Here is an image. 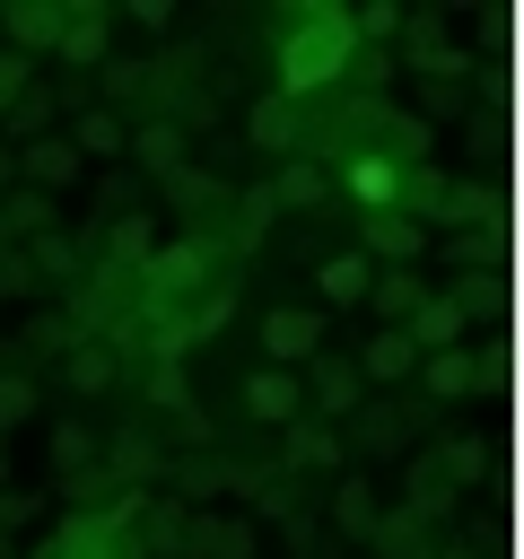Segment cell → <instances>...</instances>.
Listing matches in <instances>:
<instances>
[{"instance_id":"obj_1","label":"cell","mask_w":524,"mask_h":559,"mask_svg":"<svg viewBox=\"0 0 524 559\" xmlns=\"http://www.w3.org/2000/svg\"><path fill=\"white\" fill-rule=\"evenodd\" d=\"M349 61H358V35H349V9H332V0H314V9H297V17L279 26V87H271V96H288V105H306V96H323V87H341V79H349Z\"/></svg>"},{"instance_id":"obj_2","label":"cell","mask_w":524,"mask_h":559,"mask_svg":"<svg viewBox=\"0 0 524 559\" xmlns=\"http://www.w3.org/2000/svg\"><path fill=\"white\" fill-rule=\"evenodd\" d=\"M410 411L393 402V393H367L358 411H349V437H341V454H367V463H384V454H410Z\"/></svg>"},{"instance_id":"obj_3","label":"cell","mask_w":524,"mask_h":559,"mask_svg":"<svg viewBox=\"0 0 524 559\" xmlns=\"http://www.w3.org/2000/svg\"><path fill=\"white\" fill-rule=\"evenodd\" d=\"M419 245H428V227H419L410 210H367V218H358V253H367V271H410Z\"/></svg>"},{"instance_id":"obj_4","label":"cell","mask_w":524,"mask_h":559,"mask_svg":"<svg viewBox=\"0 0 524 559\" xmlns=\"http://www.w3.org/2000/svg\"><path fill=\"white\" fill-rule=\"evenodd\" d=\"M402 332H410V349H419V358H428V349H463V341H480L472 288H454V297H419V314H410Z\"/></svg>"},{"instance_id":"obj_5","label":"cell","mask_w":524,"mask_h":559,"mask_svg":"<svg viewBox=\"0 0 524 559\" xmlns=\"http://www.w3.org/2000/svg\"><path fill=\"white\" fill-rule=\"evenodd\" d=\"M262 358L288 367V376H297L306 358H323V314H314V306H271V314H262Z\"/></svg>"},{"instance_id":"obj_6","label":"cell","mask_w":524,"mask_h":559,"mask_svg":"<svg viewBox=\"0 0 524 559\" xmlns=\"http://www.w3.org/2000/svg\"><path fill=\"white\" fill-rule=\"evenodd\" d=\"M61 17H70V0H17V9H0V52H17V61H35V52H61Z\"/></svg>"},{"instance_id":"obj_7","label":"cell","mask_w":524,"mask_h":559,"mask_svg":"<svg viewBox=\"0 0 524 559\" xmlns=\"http://www.w3.org/2000/svg\"><path fill=\"white\" fill-rule=\"evenodd\" d=\"M122 157H131V175L166 183L175 166H192V140H183V122H140V131H122Z\"/></svg>"},{"instance_id":"obj_8","label":"cell","mask_w":524,"mask_h":559,"mask_svg":"<svg viewBox=\"0 0 524 559\" xmlns=\"http://www.w3.org/2000/svg\"><path fill=\"white\" fill-rule=\"evenodd\" d=\"M323 507H332V542H376V524H384V498L367 472H341Z\"/></svg>"},{"instance_id":"obj_9","label":"cell","mask_w":524,"mask_h":559,"mask_svg":"<svg viewBox=\"0 0 524 559\" xmlns=\"http://www.w3.org/2000/svg\"><path fill=\"white\" fill-rule=\"evenodd\" d=\"M402 61H419L428 79L454 70V61H463V52H454V17H445V9H402Z\"/></svg>"},{"instance_id":"obj_10","label":"cell","mask_w":524,"mask_h":559,"mask_svg":"<svg viewBox=\"0 0 524 559\" xmlns=\"http://www.w3.org/2000/svg\"><path fill=\"white\" fill-rule=\"evenodd\" d=\"M245 140L271 148V157H297V148H306V105H288V96H253V105H245Z\"/></svg>"},{"instance_id":"obj_11","label":"cell","mask_w":524,"mask_h":559,"mask_svg":"<svg viewBox=\"0 0 524 559\" xmlns=\"http://www.w3.org/2000/svg\"><path fill=\"white\" fill-rule=\"evenodd\" d=\"M9 166H17V183H35V192H61V183H79L87 166H79V148L61 140V131H44V140H26V148H9Z\"/></svg>"},{"instance_id":"obj_12","label":"cell","mask_w":524,"mask_h":559,"mask_svg":"<svg viewBox=\"0 0 524 559\" xmlns=\"http://www.w3.org/2000/svg\"><path fill=\"white\" fill-rule=\"evenodd\" d=\"M105 52H114V9H96V0H70V17H61V61H79V70H105Z\"/></svg>"},{"instance_id":"obj_13","label":"cell","mask_w":524,"mask_h":559,"mask_svg":"<svg viewBox=\"0 0 524 559\" xmlns=\"http://www.w3.org/2000/svg\"><path fill=\"white\" fill-rule=\"evenodd\" d=\"M297 393H314V419H349V411L367 402V384H358L349 358H306V384H297Z\"/></svg>"},{"instance_id":"obj_14","label":"cell","mask_w":524,"mask_h":559,"mask_svg":"<svg viewBox=\"0 0 524 559\" xmlns=\"http://www.w3.org/2000/svg\"><path fill=\"white\" fill-rule=\"evenodd\" d=\"M245 419H262V428H288V419H306V393H297V376H288V367H253V376H245Z\"/></svg>"},{"instance_id":"obj_15","label":"cell","mask_w":524,"mask_h":559,"mask_svg":"<svg viewBox=\"0 0 524 559\" xmlns=\"http://www.w3.org/2000/svg\"><path fill=\"white\" fill-rule=\"evenodd\" d=\"M349 367H358V384H410V376H419V349H410V332H384V323H376Z\"/></svg>"},{"instance_id":"obj_16","label":"cell","mask_w":524,"mask_h":559,"mask_svg":"<svg viewBox=\"0 0 524 559\" xmlns=\"http://www.w3.org/2000/svg\"><path fill=\"white\" fill-rule=\"evenodd\" d=\"M349 454H341V437L323 428V419H288V437H279V472L297 480V472H341Z\"/></svg>"},{"instance_id":"obj_17","label":"cell","mask_w":524,"mask_h":559,"mask_svg":"<svg viewBox=\"0 0 524 559\" xmlns=\"http://www.w3.org/2000/svg\"><path fill=\"white\" fill-rule=\"evenodd\" d=\"M419 384L445 393V402H472V393H480V341H463V349H428V358H419Z\"/></svg>"},{"instance_id":"obj_18","label":"cell","mask_w":524,"mask_h":559,"mask_svg":"<svg viewBox=\"0 0 524 559\" xmlns=\"http://www.w3.org/2000/svg\"><path fill=\"white\" fill-rule=\"evenodd\" d=\"M349 201H358V210H402V166H393L384 148H358V157H349Z\"/></svg>"},{"instance_id":"obj_19","label":"cell","mask_w":524,"mask_h":559,"mask_svg":"<svg viewBox=\"0 0 524 559\" xmlns=\"http://www.w3.org/2000/svg\"><path fill=\"white\" fill-rule=\"evenodd\" d=\"M148 402H157V411H175V419H183V437H210V419H201V402H192L183 358H157V367H148Z\"/></svg>"},{"instance_id":"obj_20","label":"cell","mask_w":524,"mask_h":559,"mask_svg":"<svg viewBox=\"0 0 524 559\" xmlns=\"http://www.w3.org/2000/svg\"><path fill=\"white\" fill-rule=\"evenodd\" d=\"M271 201H279V210H323V201H332V175H323V157H288V166L271 175Z\"/></svg>"},{"instance_id":"obj_21","label":"cell","mask_w":524,"mask_h":559,"mask_svg":"<svg viewBox=\"0 0 524 559\" xmlns=\"http://www.w3.org/2000/svg\"><path fill=\"white\" fill-rule=\"evenodd\" d=\"M271 218H279L271 183H245V192H236V210H227V245H236V253H253V245L271 236Z\"/></svg>"},{"instance_id":"obj_22","label":"cell","mask_w":524,"mask_h":559,"mask_svg":"<svg viewBox=\"0 0 524 559\" xmlns=\"http://www.w3.org/2000/svg\"><path fill=\"white\" fill-rule=\"evenodd\" d=\"M0 236H52V192H35V183H9L0 192Z\"/></svg>"},{"instance_id":"obj_23","label":"cell","mask_w":524,"mask_h":559,"mask_svg":"<svg viewBox=\"0 0 524 559\" xmlns=\"http://www.w3.org/2000/svg\"><path fill=\"white\" fill-rule=\"evenodd\" d=\"M61 140L79 148V166H87V157H96V166H122V122H114L105 105H96V114H79V122H70Z\"/></svg>"},{"instance_id":"obj_24","label":"cell","mask_w":524,"mask_h":559,"mask_svg":"<svg viewBox=\"0 0 524 559\" xmlns=\"http://www.w3.org/2000/svg\"><path fill=\"white\" fill-rule=\"evenodd\" d=\"M148 253H157V227H148V210H122V218L105 227V262H114V271H140Z\"/></svg>"},{"instance_id":"obj_25","label":"cell","mask_w":524,"mask_h":559,"mask_svg":"<svg viewBox=\"0 0 524 559\" xmlns=\"http://www.w3.org/2000/svg\"><path fill=\"white\" fill-rule=\"evenodd\" d=\"M367 280H376V271H367V253H332V262L314 271L323 306H367ZM323 306H314V314H323Z\"/></svg>"},{"instance_id":"obj_26","label":"cell","mask_w":524,"mask_h":559,"mask_svg":"<svg viewBox=\"0 0 524 559\" xmlns=\"http://www.w3.org/2000/svg\"><path fill=\"white\" fill-rule=\"evenodd\" d=\"M367 297H376L384 332H402V323L419 314V297H428V288H419V271H376V280H367Z\"/></svg>"},{"instance_id":"obj_27","label":"cell","mask_w":524,"mask_h":559,"mask_svg":"<svg viewBox=\"0 0 524 559\" xmlns=\"http://www.w3.org/2000/svg\"><path fill=\"white\" fill-rule=\"evenodd\" d=\"M96 463H105L96 428H87V419H61V428H52V472L70 480V472H96Z\"/></svg>"},{"instance_id":"obj_28","label":"cell","mask_w":524,"mask_h":559,"mask_svg":"<svg viewBox=\"0 0 524 559\" xmlns=\"http://www.w3.org/2000/svg\"><path fill=\"white\" fill-rule=\"evenodd\" d=\"M61 376H70V393H105V384H114V376H122V358H114V349H105V341H79V349H70V367H61Z\"/></svg>"},{"instance_id":"obj_29","label":"cell","mask_w":524,"mask_h":559,"mask_svg":"<svg viewBox=\"0 0 524 559\" xmlns=\"http://www.w3.org/2000/svg\"><path fill=\"white\" fill-rule=\"evenodd\" d=\"M166 480H175V498H218V489H236V463H166Z\"/></svg>"},{"instance_id":"obj_30","label":"cell","mask_w":524,"mask_h":559,"mask_svg":"<svg viewBox=\"0 0 524 559\" xmlns=\"http://www.w3.org/2000/svg\"><path fill=\"white\" fill-rule=\"evenodd\" d=\"M26 419H35V376H26V367H0V445H9Z\"/></svg>"},{"instance_id":"obj_31","label":"cell","mask_w":524,"mask_h":559,"mask_svg":"<svg viewBox=\"0 0 524 559\" xmlns=\"http://www.w3.org/2000/svg\"><path fill=\"white\" fill-rule=\"evenodd\" d=\"M0 131H9L17 148H26V140H44V131H52V96H44V87H26V96L0 114Z\"/></svg>"},{"instance_id":"obj_32","label":"cell","mask_w":524,"mask_h":559,"mask_svg":"<svg viewBox=\"0 0 524 559\" xmlns=\"http://www.w3.org/2000/svg\"><path fill=\"white\" fill-rule=\"evenodd\" d=\"M376 550H393V559H437V550H428V524H419V515H402V507L376 524Z\"/></svg>"},{"instance_id":"obj_33","label":"cell","mask_w":524,"mask_h":559,"mask_svg":"<svg viewBox=\"0 0 524 559\" xmlns=\"http://www.w3.org/2000/svg\"><path fill=\"white\" fill-rule=\"evenodd\" d=\"M157 192H166V210H210V201H218V183H210L201 166H175Z\"/></svg>"},{"instance_id":"obj_34","label":"cell","mask_w":524,"mask_h":559,"mask_svg":"<svg viewBox=\"0 0 524 559\" xmlns=\"http://www.w3.org/2000/svg\"><path fill=\"white\" fill-rule=\"evenodd\" d=\"M210 559H262L253 524H236V515H210Z\"/></svg>"},{"instance_id":"obj_35","label":"cell","mask_w":524,"mask_h":559,"mask_svg":"<svg viewBox=\"0 0 524 559\" xmlns=\"http://www.w3.org/2000/svg\"><path fill=\"white\" fill-rule=\"evenodd\" d=\"M96 201H105V210L122 218V210L140 201V175H131V166H105V175H96Z\"/></svg>"},{"instance_id":"obj_36","label":"cell","mask_w":524,"mask_h":559,"mask_svg":"<svg viewBox=\"0 0 524 559\" xmlns=\"http://www.w3.org/2000/svg\"><path fill=\"white\" fill-rule=\"evenodd\" d=\"M35 507H44V498H35V489H17V480H9V489H0V542H9V533H17V524H35Z\"/></svg>"},{"instance_id":"obj_37","label":"cell","mask_w":524,"mask_h":559,"mask_svg":"<svg viewBox=\"0 0 524 559\" xmlns=\"http://www.w3.org/2000/svg\"><path fill=\"white\" fill-rule=\"evenodd\" d=\"M26 87H35V61H17V52H0V114H9V105H17Z\"/></svg>"},{"instance_id":"obj_38","label":"cell","mask_w":524,"mask_h":559,"mask_svg":"<svg viewBox=\"0 0 524 559\" xmlns=\"http://www.w3.org/2000/svg\"><path fill=\"white\" fill-rule=\"evenodd\" d=\"M288 533H297V559H341V542H332V533H314V515H297Z\"/></svg>"},{"instance_id":"obj_39","label":"cell","mask_w":524,"mask_h":559,"mask_svg":"<svg viewBox=\"0 0 524 559\" xmlns=\"http://www.w3.org/2000/svg\"><path fill=\"white\" fill-rule=\"evenodd\" d=\"M9 175H17V166H9V148H0V192H9Z\"/></svg>"},{"instance_id":"obj_40","label":"cell","mask_w":524,"mask_h":559,"mask_svg":"<svg viewBox=\"0 0 524 559\" xmlns=\"http://www.w3.org/2000/svg\"><path fill=\"white\" fill-rule=\"evenodd\" d=\"M0 489H9V445H0Z\"/></svg>"},{"instance_id":"obj_41","label":"cell","mask_w":524,"mask_h":559,"mask_svg":"<svg viewBox=\"0 0 524 559\" xmlns=\"http://www.w3.org/2000/svg\"><path fill=\"white\" fill-rule=\"evenodd\" d=\"M0 559H9V542H0Z\"/></svg>"}]
</instances>
